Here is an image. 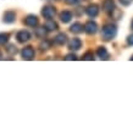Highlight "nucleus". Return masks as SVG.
<instances>
[{"label": "nucleus", "instance_id": "f257e3e1", "mask_svg": "<svg viewBox=\"0 0 133 133\" xmlns=\"http://www.w3.org/2000/svg\"><path fill=\"white\" fill-rule=\"evenodd\" d=\"M116 33H117V29L114 24H106V26L103 27V29H101V37H103L104 41L112 39L114 37L116 36Z\"/></svg>", "mask_w": 133, "mask_h": 133}, {"label": "nucleus", "instance_id": "f03ea898", "mask_svg": "<svg viewBox=\"0 0 133 133\" xmlns=\"http://www.w3.org/2000/svg\"><path fill=\"white\" fill-rule=\"evenodd\" d=\"M55 14H56V11H55V9L52 8V6H45L42 10V15L46 20H52L55 17Z\"/></svg>", "mask_w": 133, "mask_h": 133}, {"label": "nucleus", "instance_id": "7ed1b4c3", "mask_svg": "<svg viewBox=\"0 0 133 133\" xmlns=\"http://www.w3.org/2000/svg\"><path fill=\"white\" fill-rule=\"evenodd\" d=\"M22 54V57H23L24 60H32L34 55H36V52H34V49L32 46H26V48L21 51Z\"/></svg>", "mask_w": 133, "mask_h": 133}, {"label": "nucleus", "instance_id": "20e7f679", "mask_svg": "<svg viewBox=\"0 0 133 133\" xmlns=\"http://www.w3.org/2000/svg\"><path fill=\"white\" fill-rule=\"evenodd\" d=\"M84 31L88 34H95L98 31V24L95 22H93V21H88L84 26Z\"/></svg>", "mask_w": 133, "mask_h": 133}, {"label": "nucleus", "instance_id": "39448f33", "mask_svg": "<svg viewBox=\"0 0 133 133\" xmlns=\"http://www.w3.org/2000/svg\"><path fill=\"white\" fill-rule=\"evenodd\" d=\"M23 23L26 24L27 27H32V28H34V27L38 26V18H37L36 16H33V15H29V16H27L23 20Z\"/></svg>", "mask_w": 133, "mask_h": 133}, {"label": "nucleus", "instance_id": "423d86ee", "mask_svg": "<svg viewBox=\"0 0 133 133\" xmlns=\"http://www.w3.org/2000/svg\"><path fill=\"white\" fill-rule=\"evenodd\" d=\"M17 41L20 42V43H26V42H28L31 39V34H29L28 31H20V32L17 33Z\"/></svg>", "mask_w": 133, "mask_h": 133}, {"label": "nucleus", "instance_id": "0eeeda50", "mask_svg": "<svg viewBox=\"0 0 133 133\" xmlns=\"http://www.w3.org/2000/svg\"><path fill=\"white\" fill-rule=\"evenodd\" d=\"M85 12H87V15H88L89 17H92V18L97 17L98 14H99V9H98V5H95V4L89 5L88 8H87V10H85Z\"/></svg>", "mask_w": 133, "mask_h": 133}, {"label": "nucleus", "instance_id": "6e6552de", "mask_svg": "<svg viewBox=\"0 0 133 133\" xmlns=\"http://www.w3.org/2000/svg\"><path fill=\"white\" fill-rule=\"evenodd\" d=\"M5 23H12L16 21V14L14 11H6L4 14V20H3Z\"/></svg>", "mask_w": 133, "mask_h": 133}, {"label": "nucleus", "instance_id": "1a4fd4ad", "mask_svg": "<svg viewBox=\"0 0 133 133\" xmlns=\"http://www.w3.org/2000/svg\"><path fill=\"white\" fill-rule=\"evenodd\" d=\"M69 48L71 49V50H79V49L82 48V42H81V39H78V38H73L72 41L70 42Z\"/></svg>", "mask_w": 133, "mask_h": 133}, {"label": "nucleus", "instance_id": "9d476101", "mask_svg": "<svg viewBox=\"0 0 133 133\" xmlns=\"http://www.w3.org/2000/svg\"><path fill=\"white\" fill-rule=\"evenodd\" d=\"M70 31H71L72 33H76V34H78V33H82L83 31H84V27H83V24H82V23H79V22H76V23H73L72 26H71Z\"/></svg>", "mask_w": 133, "mask_h": 133}, {"label": "nucleus", "instance_id": "9b49d317", "mask_svg": "<svg viewBox=\"0 0 133 133\" xmlns=\"http://www.w3.org/2000/svg\"><path fill=\"white\" fill-rule=\"evenodd\" d=\"M114 9H115V4H114L112 0H105L103 3V10L104 11L109 12V11H112Z\"/></svg>", "mask_w": 133, "mask_h": 133}, {"label": "nucleus", "instance_id": "f8f14e48", "mask_svg": "<svg viewBox=\"0 0 133 133\" xmlns=\"http://www.w3.org/2000/svg\"><path fill=\"white\" fill-rule=\"evenodd\" d=\"M60 18L64 23H67V22H70L71 18H72V14L70 11H62L60 14Z\"/></svg>", "mask_w": 133, "mask_h": 133}, {"label": "nucleus", "instance_id": "ddd939ff", "mask_svg": "<svg viewBox=\"0 0 133 133\" xmlns=\"http://www.w3.org/2000/svg\"><path fill=\"white\" fill-rule=\"evenodd\" d=\"M66 42H67V37H66V34H64V33H60V34L56 36V38H55V43H56L57 45H64Z\"/></svg>", "mask_w": 133, "mask_h": 133}, {"label": "nucleus", "instance_id": "4468645a", "mask_svg": "<svg viewBox=\"0 0 133 133\" xmlns=\"http://www.w3.org/2000/svg\"><path fill=\"white\" fill-rule=\"evenodd\" d=\"M98 56L100 57V59H108L109 57V54H108V50L104 48V46H100V48L98 49Z\"/></svg>", "mask_w": 133, "mask_h": 133}, {"label": "nucleus", "instance_id": "2eb2a0df", "mask_svg": "<svg viewBox=\"0 0 133 133\" xmlns=\"http://www.w3.org/2000/svg\"><path fill=\"white\" fill-rule=\"evenodd\" d=\"M44 27L48 31H54V29H57V24H56V22H54L52 20H48V22L45 23Z\"/></svg>", "mask_w": 133, "mask_h": 133}, {"label": "nucleus", "instance_id": "dca6fc26", "mask_svg": "<svg viewBox=\"0 0 133 133\" xmlns=\"http://www.w3.org/2000/svg\"><path fill=\"white\" fill-rule=\"evenodd\" d=\"M45 34H46V28L45 27H39V28L36 29V36L38 38H44Z\"/></svg>", "mask_w": 133, "mask_h": 133}, {"label": "nucleus", "instance_id": "f3484780", "mask_svg": "<svg viewBox=\"0 0 133 133\" xmlns=\"http://www.w3.org/2000/svg\"><path fill=\"white\" fill-rule=\"evenodd\" d=\"M111 16H112V18H115V20H120L122 16V11L115 8L112 11H111Z\"/></svg>", "mask_w": 133, "mask_h": 133}, {"label": "nucleus", "instance_id": "a211bd4d", "mask_svg": "<svg viewBox=\"0 0 133 133\" xmlns=\"http://www.w3.org/2000/svg\"><path fill=\"white\" fill-rule=\"evenodd\" d=\"M9 37L10 36H9L8 33H0V45L5 44L9 41Z\"/></svg>", "mask_w": 133, "mask_h": 133}, {"label": "nucleus", "instance_id": "6ab92c4d", "mask_svg": "<svg viewBox=\"0 0 133 133\" xmlns=\"http://www.w3.org/2000/svg\"><path fill=\"white\" fill-rule=\"evenodd\" d=\"M6 51L10 54V55H15L17 52V49H16V46L14 44H10V45H8V48H6Z\"/></svg>", "mask_w": 133, "mask_h": 133}, {"label": "nucleus", "instance_id": "aec40b11", "mask_svg": "<svg viewBox=\"0 0 133 133\" xmlns=\"http://www.w3.org/2000/svg\"><path fill=\"white\" fill-rule=\"evenodd\" d=\"M50 48V42L49 41H45V42H43L41 44V49L42 50H46V49H49Z\"/></svg>", "mask_w": 133, "mask_h": 133}, {"label": "nucleus", "instance_id": "412c9836", "mask_svg": "<svg viewBox=\"0 0 133 133\" xmlns=\"http://www.w3.org/2000/svg\"><path fill=\"white\" fill-rule=\"evenodd\" d=\"M83 59H84V60H93V59H94V55H93L92 51H88L87 54L83 55Z\"/></svg>", "mask_w": 133, "mask_h": 133}, {"label": "nucleus", "instance_id": "4be33fe9", "mask_svg": "<svg viewBox=\"0 0 133 133\" xmlns=\"http://www.w3.org/2000/svg\"><path fill=\"white\" fill-rule=\"evenodd\" d=\"M132 1H133V0H120V3H121L122 5H125V6H128Z\"/></svg>", "mask_w": 133, "mask_h": 133}, {"label": "nucleus", "instance_id": "5701e85b", "mask_svg": "<svg viewBox=\"0 0 133 133\" xmlns=\"http://www.w3.org/2000/svg\"><path fill=\"white\" fill-rule=\"evenodd\" d=\"M67 4H71V5H76V4H78V1L79 0H65Z\"/></svg>", "mask_w": 133, "mask_h": 133}, {"label": "nucleus", "instance_id": "b1692460", "mask_svg": "<svg viewBox=\"0 0 133 133\" xmlns=\"http://www.w3.org/2000/svg\"><path fill=\"white\" fill-rule=\"evenodd\" d=\"M127 43H128L129 45H133V34H132V36H129L128 38H127Z\"/></svg>", "mask_w": 133, "mask_h": 133}, {"label": "nucleus", "instance_id": "393cba45", "mask_svg": "<svg viewBox=\"0 0 133 133\" xmlns=\"http://www.w3.org/2000/svg\"><path fill=\"white\" fill-rule=\"evenodd\" d=\"M66 60H76V56H75V55H67V56H66Z\"/></svg>", "mask_w": 133, "mask_h": 133}, {"label": "nucleus", "instance_id": "a878e982", "mask_svg": "<svg viewBox=\"0 0 133 133\" xmlns=\"http://www.w3.org/2000/svg\"><path fill=\"white\" fill-rule=\"evenodd\" d=\"M1 57H3V55H1V51H0V59H1Z\"/></svg>", "mask_w": 133, "mask_h": 133}, {"label": "nucleus", "instance_id": "bb28decb", "mask_svg": "<svg viewBox=\"0 0 133 133\" xmlns=\"http://www.w3.org/2000/svg\"><path fill=\"white\" fill-rule=\"evenodd\" d=\"M131 26H132V29H133V21H132V24H131Z\"/></svg>", "mask_w": 133, "mask_h": 133}, {"label": "nucleus", "instance_id": "cd10ccee", "mask_svg": "<svg viewBox=\"0 0 133 133\" xmlns=\"http://www.w3.org/2000/svg\"><path fill=\"white\" fill-rule=\"evenodd\" d=\"M131 59H132V60H133V56H132V57H131Z\"/></svg>", "mask_w": 133, "mask_h": 133}]
</instances>
